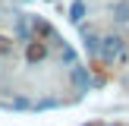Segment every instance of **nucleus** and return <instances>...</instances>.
Segmentation results:
<instances>
[{
	"mask_svg": "<svg viewBox=\"0 0 129 126\" xmlns=\"http://www.w3.org/2000/svg\"><path fill=\"white\" fill-rule=\"evenodd\" d=\"M38 60H44V47L41 44H28V63H38Z\"/></svg>",
	"mask_w": 129,
	"mask_h": 126,
	"instance_id": "3",
	"label": "nucleus"
},
{
	"mask_svg": "<svg viewBox=\"0 0 129 126\" xmlns=\"http://www.w3.org/2000/svg\"><path fill=\"white\" fill-rule=\"evenodd\" d=\"M6 107H19V110H22V107H31V104L25 98H16V101H6Z\"/></svg>",
	"mask_w": 129,
	"mask_h": 126,
	"instance_id": "6",
	"label": "nucleus"
},
{
	"mask_svg": "<svg viewBox=\"0 0 129 126\" xmlns=\"http://www.w3.org/2000/svg\"><path fill=\"white\" fill-rule=\"evenodd\" d=\"M117 19L120 22H129V3H117Z\"/></svg>",
	"mask_w": 129,
	"mask_h": 126,
	"instance_id": "5",
	"label": "nucleus"
},
{
	"mask_svg": "<svg viewBox=\"0 0 129 126\" xmlns=\"http://www.w3.org/2000/svg\"><path fill=\"white\" fill-rule=\"evenodd\" d=\"M19 38H28V25H25V19H19Z\"/></svg>",
	"mask_w": 129,
	"mask_h": 126,
	"instance_id": "8",
	"label": "nucleus"
},
{
	"mask_svg": "<svg viewBox=\"0 0 129 126\" xmlns=\"http://www.w3.org/2000/svg\"><path fill=\"white\" fill-rule=\"evenodd\" d=\"M101 60H107V63H113V60H123V38L120 35H107V38H101Z\"/></svg>",
	"mask_w": 129,
	"mask_h": 126,
	"instance_id": "1",
	"label": "nucleus"
},
{
	"mask_svg": "<svg viewBox=\"0 0 129 126\" xmlns=\"http://www.w3.org/2000/svg\"><path fill=\"white\" fill-rule=\"evenodd\" d=\"M85 47L91 50V54H101V38L94 35V32H85Z\"/></svg>",
	"mask_w": 129,
	"mask_h": 126,
	"instance_id": "2",
	"label": "nucleus"
},
{
	"mask_svg": "<svg viewBox=\"0 0 129 126\" xmlns=\"http://www.w3.org/2000/svg\"><path fill=\"white\" fill-rule=\"evenodd\" d=\"M76 82H79V88H85L88 85V76L82 73V69H76Z\"/></svg>",
	"mask_w": 129,
	"mask_h": 126,
	"instance_id": "7",
	"label": "nucleus"
},
{
	"mask_svg": "<svg viewBox=\"0 0 129 126\" xmlns=\"http://www.w3.org/2000/svg\"><path fill=\"white\" fill-rule=\"evenodd\" d=\"M82 16H85V3H82V0H76L73 10H69V19H73V22H79Z\"/></svg>",
	"mask_w": 129,
	"mask_h": 126,
	"instance_id": "4",
	"label": "nucleus"
}]
</instances>
